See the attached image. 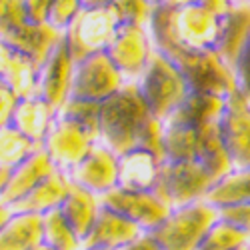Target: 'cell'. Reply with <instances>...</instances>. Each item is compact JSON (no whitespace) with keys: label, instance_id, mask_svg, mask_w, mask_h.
Wrapping results in <instances>:
<instances>
[{"label":"cell","instance_id":"cell-46","mask_svg":"<svg viewBox=\"0 0 250 250\" xmlns=\"http://www.w3.org/2000/svg\"><path fill=\"white\" fill-rule=\"evenodd\" d=\"M234 4H250V0H232Z\"/></svg>","mask_w":250,"mask_h":250},{"label":"cell","instance_id":"cell-36","mask_svg":"<svg viewBox=\"0 0 250 250\" xmlns=\"http://www.w3.org/2000/svg\"><path fill=\"white\" fill-rule=\"evenodd\" d=\"M218 216L228 220L230 224H234L236 228H240V230L250 238V202L228 206V208H220Z\"/></svg>","mask_w":250,"mask_h":250},{"label":"cell","instance_id":"cell-45","mask_svg":"<svg viewBox=\"0 0 250 250\" xmlns=\"http://www.w3.org/2000/svg\"><path fill=\"white\" fill-rule=\"evenodd\" d=\"M32 250H52L50 246H46V244H38V246H34Z\"/></svg>","mask_w":250,"mask_h":250},{"label":"cell","instance_id":"cell-39","mask_svg":"<svg viewBox=\"0 0 250 250\" xmlns=\"http://www.w3.org/2000/svg\"><path fill=\"white\" fill-rule=\"evenodd\" d=\"M120 250H162L160 244L152 238L150 232H142L138 234L134 240H130L128 244H124Z\"/></svg>","mask_w":250,"mask_h":250},{"label":"cell","instance_id":"cell-3","mask_svg":"<svg viewBox=\"0 0 250 250\" xmlns=\"http://www.w3.org/2000/svg\"><path fill=\"white\" fill-rule=\"evenodd\" d=\"M164 126V124H162ZM164 160H192L202 164L216 180L232 170L222 146L218 122L204 128L164 126L162 132Z\"/></svg>","mask_w":250,"mask_h":250},{"label":"cell","instance_id":"cell-44","mask_svg":"<svg viewBox=\"0 0 250 250\" xmlns=\"http://www.w3.org/2000/svg\"><path fill=\"white\" fill-rule=\"evenodd\" d=\"M146 2L152 6H160V4H164V0H146Z\"/></svg>","mask_w":250,"mask_h":250},{"label":"cell","instance_id":"cell-40","mask_svg":"<svg viewBox=\"0 0 250 250\" xmlns=\"http://www.w3.org/2000/svg\"><path fill=\"white\" fill-rule=\"evenodd\" d=\"M202 8H206L208 12H212L214 16H222V14H226L228 10H230L232 6H234V2L232 0H200L198 2Z\"/></svg>","mask_w":250,"mask_h":250},{"label":"cell","instance_id":"cell-13","mask_svg":"<svg viewBox=\"0 0 250 250\" xmlns=\"http://www.w3.org/2000/svg\"><path fill=\"white\" fill-rule=\"evenodd\" d=\"M100 204L104 208H108V210L124 216L126 220H130L144 232H150L152 228H156L170 212V208L154 192L122 190L118 186L114 190L102 194Z\"/></svg>","mask_w":250,"mask_h":250},{"label":"cell","instance_id":"cell-32","mask_svg":"<svg viewBox=\"0 0 250 250\" xmlns=\"http://www.w3.org/2000/svg\"><path fill=\"white\" fill-rule=\"evenodd\" d=\"M110 8L118 18V24H132L142 28H148L154 10V6L146 0H112Z\"/></svg>","mask_w":250,"mask_h":250},{"label":"cell","instance_id":"cell-33","mask_svg":"<svg viewBox=\"0 0 250 250\" xmlns=\"http://www.w3.org/2000/svg\"><path fill=\"white\" fill-rule=\"evenodd\" d=\"M26 22L24 0H0V38L8 36Z\"/></svg>","mask_w":250,"mask_h":250},{"label":"cell","instance_id":"cell-48","mask_svg":"<svg viewBox=\"0 0 250 250\" xmlns=\"http://www.w3.org/2000/svg\"><path fill=\"white\" fill-rule=\"evenodd\" d=\"M236 250H246V246H242V248H236Z\"/></svg>","mask_w":250,"mask_h":250},{"label":"cell","instance_id":"cell-10","mask_svg":"<svg viewBox=\"0 0 250 250\" xmlns=\"http://www.w3.org/2000/svg\"><path fill=\"white\" fill-rule=\"evenodd\" d=\"M94 144L96 138L90 136L80 124L56 112L42 140V150L46 152L58 172L70 174L74 166L80 164V160L90 152Z\"/></svg>","mask_w":250,"mask_h":250},{"label":"cell","instance_id":"cell-30","mask_svg":"<svg viewBox=\"0 0 250 250\" xmlns=\"http://www.w3.org/2000/svg\"><path fill=\"white\" fill-rule=\"evenodd\" d=\"M246 242L248 236L240 228L218 216V220L208 228V232L204 234L196 250H236L246 246Z\"/></svg>","mask_w":250,"mask_h":250},{"label":"cell","instance_id":"cell-24","mask_svg":"<svg viewBox=\"0 0 250 250\" xmlns=\"http://www.w3.org/2000/svg\"><path fill=\"white\" fill-rule=\"evenodd\" d=\"M60 38H62V32L54 30L48 24H30V22H26L24 26H20L18 30L10 32L8 36L0 38V40H4L6 44L16 48L18 52L26 54L40 68V64L48 58V54L58 44Z\"/></svg>","mask_w":250,"mask_h":250},{"label":"cell","instance_id":"cell-34","mask_svg":"<svg viewBox=\"0 0 250 250\" xmlns=\"http://www.w3.org/2000/svg\"><path fill=\"white\" fill-rule=\"evenodd\" d=\"M232 76H234V88L236 92L250 102V30L246 34L244 44L234 60V66H232Z\"/></svg>","mask_w":250,"mask_h":250},{"label":"cell","instance_id":"cell-29","mask_svg":"<svg viewBox=\"0 0 250 250\" xmlns=\"http://www.w3.org/2000/svg\"><path fill=\"white\" fill-rule=\"evenodd\" d=\"M42 244L52 250H80V238L58 208L42 214Z\"/></svg>","mask_w":250,"mask_h":250},{"label":"cell","instance_id":"cell-43","mask_svg":"<svg viewBox=\"0 0 250 250\" xmlns=\"http://www.w3.org/2000/svg\"><path fill=\"white\" fill-rule=\"evenodd\" d=\"M200 0H164V4H168L170 8H182V6H192L198 4Z\"/></svg>","mask_w":250,"mask_h":250},{"label":"cell","instance_id":"cell-7","mask_svg":"<svg viewBox=\"0 0 250 250\" xmlns=\"http://www.w3.org/2000/svg\"><path fill=\"white\" fill-rule=\"evenodd\" d=\"M152 18L168 30V34L178 44L190 50H212L216 32H218V16L208 12L200 4L170 8L168 4L154 6Z\"/></svg>","mask_w":250,"mask_h":250},{"label":"cell","instance_id":"cell-23","mask_svg":"<svg viewBox=\"0 0 250 250\" xmlns=\"http://www.w3.org/2000/svg\"><path fill=\"white\" fill-rule=\"evenodd\" d=\"M70 178L64 172L54 170L48 178H44L34 190H30L22 200L12 206V212H32V214H46L50 210L60 208L64 198L70 192Z\"/></svg>","mask_w":250,"mask_h":250},{"label":"cell","instance_id":"cell-21","mask_svg":"<svg viewBox=\"0 0 250 250\" xmlns=\"http://www.w3.org/2000/svg\"><path fill=\"white\" fill-rule=\"evenodd\" d=\"M0 80L10 86L18 98L36 96L38 64L4 40H0Z\"/></svg>","mask_w":250,"mask_h":250},{"label":"cell","instance_id":"cell-1","mask_svg":"<svg viewBox=\"0 0 250 250\" xmlns=\"http://www.w3.org/2000/svg\"><path fill=\"white\" fill-rule=\"evenodd\" d=\"M162 132V122L150 114L136 82H124L118 92L100 104L98 142L116 156L144 148L164 162Z\"/></svg>","mask_w":250,"mask_h":250},{"label":"cell","instance_id":"cell-14","mask_svg":"<svg viewBox=\"0 0 250 250\" xmlns=\"http://www.w3.org/2000/svg\"><path fill=\"white\" fill-rule=\"evenodd\" d=\"M72 72H74V60L70 58L64 38H60L58 44L48 54V58L38 68L36 96L46 100L58 112L62 108V104L68 100Z\"/></svg>","mask_w":250,"mask_h":250},{"label":"cell","instance_id":"cell-47","mask_svg":"<svg viewBox=\"0 0 250 250\" xmlns=\"http://www.w3.org/2000/svg\"><path fill=\"white\" fill-rule=\"evenodd\" d=\"M246 250H250V238H248V242H246Z\"/></svg>","mask_w":250,"mask_h":250},{"label":"cell","instance_id":"cell-20","mask_svg":"<svg viewBox=\"0 0 250 250\" xmlns=\"http://www.w3.org/2000/svg\"><path fill=\"white\" fill-rule=\"evenodd\" d=\"M162 160L144 150L134 148L118 156V188L136 190V192H152L158 178Z\"/></svg>","mask_w":250,"mask_h":250},{"label":"cell","instance_id":"cell-35","mask_svg":"<svg viewBox=\"0 0 250 250\" xmlns=\"http://www.w3.org/2000/svg\"><path fill=\"white\" fill-rule=\"evenodd\" d=\"M80 10V0H52L46 24L58 32H64Z\"/></svg>","mask_w":250,"mask_h":250},{"label":"cell","instance_id":"cell-4","mask_svg":"<svg viewBox=\"0 0 250 250\" xmlns=\"http://www.w3.org/2000/svg\"><path fill=\"white\" fill-rule=\"evenodd\" d=\"M218 220V210L204 200L170 208L150 234L162 250H196L204 234Z\"/></svg>","mask_w":250,"mask_h":250},{"label":"cell","instance_id":"cell-26","mask_svg":"<svg viewBox=\"0 0 250 250\" xmlns=\"http://www.w3.org/2000/svg\"><path fill=\"white\" fill-rule=\"evenodd\" d=\"M100 208H102L100 196H96L84 188H78V186L72 184L68 196L60 204L58 210L62 212V216L66 218V222L72 226V230L76 232V236L82 242V238H84L92 228Z\"/></svg>","mask_w":250,"mask_h":250},{"label":"cell","instance_id":"cell-11","mask_svg":"<svg viewBox=\"0 0 250 250\" xmlns=\"http://www.w3.org/2000/svg\"><path fill=\"white\" fill-rule=\"evenodd\" d=\"M218 132L232 168H250V102L236 90L224 100Z\"/></svg>","mask_w":250,"mask_h":250},{"label":"cell","instance_id":"cell-5","mask_svg":"<svg viewBox=\"0 0 250 250\" xmlns=\"http://www.w3.org/2000/svg\"><path fill=\"white\" fill-rule=\"evenodd\" d=\"M214 182L216 178L198 162L164 160L152 192L168 208H178L204 200Z\"/></svg>","mask_w":250,"mask_h":250},{"label":"cell","instance_id":"cell-12","mask_svg":"<svg viewBox=\"0 0 250 250\" xmlns=\"http://www.w3.org/2000/svg\"><path fill=\"white\" fill-rule=\"evenodd\" d=\"M154 46L148 34V28L118 24L114 38L110 40L108 48L104 50L116 70L124 76L126 82H136L148 64V58Z\"/></svg>","mask_w":250,"mask_h":250},{"label":"cell","instance_id":"cell-17","mask_svg":"<svg viewBox=\"0 0 250 250\" xmlns=\"http://www.w3.org/2000/svg\"><path fill=\"white\" fill-rule=\"evenodd\" d=\"M224 96L188 92L178 106L162 120L164 126H182V128H204L216 124L224 110Z\"/></svg>","mask_w":250,"mask_h":250},{"label":"cell","instance_id":"cell-22","mask_svg":"<svg viewBox=\"0 0 250 250\" xmlns=\"http://www.w3.org/2000/svg\"><path fill=\"white\" fill-rule=\"evenodd\" d=\"M56 116V110L46 100L40 96L20 98L10 118V126L16 128L20 134H24L38 146H42V140L50 128V124Z\"/></svg>","mask_w":250,"mask_h":250},{"label":"cell","instance_id":"cell-28","mask_svg":"<svg viewBox=\"0 0 250 250\" xmlns=\"http://www.w3.org/2000/svg\"><path fill=\"white\" fill-rule=\"evenodd\" d=\"M40 146L28 140L24 134H20L10 124L0 128V168L12 170L20 162H24L32 156Z\"/></svg>","mask_w":250,"mask_h":250},{"label":"cell","instance_id":"cell-6","mask_svg":"<svg viewBox=\"0 0 250 250\" xmlns=\"http://www.w3.org/2000/svg\"><path fill=\"white\" fill-rule=\"evenodd\" d=\"M136 86L150 114L160 122L188 94V86L180 72L156 50H152L146 68L136 80Z\"/></svg>","mask_w":250,"mask_h":250},{"label":"cell","instance_id":"cell-18","mask_svg":"<svg viewBox=\"0 0 250 250\" xmlns=\"http://www.w3.org/2000/svg\"><path fill=\"white\" fill-rule=\"evenodd\" d=\"M248 30H250V4H234L226 14L218 18V32L212 52L230 72L246 40Z\"/></svg>","mask_w":250,"mask_h":250},{"label":"cell","instance_id":"cell-8","mask_svg":"<svg viewBox=\"0 0 250 250\" xmlns=\"http://www.w3.org/2000/svg\"><path fill=\"white\" fill-rule=\"evenodd\" d=\"M118 28V18L110 6L104 8H82L68 28L62 32L70 58L80 62L90 54H98L108 48Z\"/></svg>","mask_w":250,"mask_h":250},{"label":"cell","instance_id":"cell-31","mask_svg":"<svg viewBox=\"0 0 250 250\" xmlns=\"http://www.w3.org/2000/svg\"><path fill=\"white\" fill-rule=\"evenodd\" d=\"M58 114L66 116L80 124L90 136L96 138L98 142V118H100V104L96 102H86V100H66L62 104Z\"/></svg>","mask_w":250,"mask_h":250},{"label":"cell","instance_id":"cell-41","mask_svg":"<svg viewBox=\"0 0 250 250\" xmlns=\"http://www.w3.org/2000/svg\"><path fill=\"white\" fill-rule=\"evenodd\" d=\"M110 4H112V0H80L82 8H104Z\"/></svg>","mask_w":250,"mask_h":250},{"label":"cell","instance_id":"cell-19","mask_svg":"<svg viewBox=\"0 0 250 250\" xmlns=\"http://www.w3.org/2000/svg\"><path fill=\"white\" fill-rule=\"evenodd\" d=\"M54 170H56L54 164L50 162V158L46 156L42 146H40L32 156H28L24 162H20L16 168L10 170L8 182L4 186V190L0 192V200L12 208L30 190H34L44 178H48Z\"/></svg>","mask_w":250,"mask_h":250},{"label":"cell","instance_id":"cell-27","mask_svg":"<svg viewBox=\"0 0 250 250\" xmlns=\"http://www.w3.org/2000/svg\"><path fill=\"white\" fill-rule=\"evenodd\" d=\"M204 202L214 206L216 210L250 202V168H232L218 178L204 196Z\"/></svg>","mask_w":250,"mask_h":250},{"label":"cell","instance_id":"cell-2","mask_svg":"<svg viewBox=\"0 0 250 250\" xmlns=\"http://www.w3.org/2000/svg\"><path fill=\"white\" fill-rule=\"evenodd\" d=\"M148 34L152 46L160 52L184 78L188 92H206L228 96L234 92V76L212 50H190L178 44L156 18L150 16Z\"/></svg>","mask_w":250,"mask_h":250},{"label":"cell","instance_id":"cell-42","mask_svg":"<svg viewBox=\"0 0 250 250\" xmlns=\"http://www.w3.org/2000/svg\"><path fill=\"white\" fill-rule=\"evenodd\" d=\"M12 216V208L8 204H4L2 200H0V228H2L6 224V220Z\"/></svg>","mask_w":250,"mask_h":250},{"label":"cell","instance_id":"cell-16","mask_svg":"<svg viewBox=\"0 0 250 250\" xmlns=\"http://www.w3.org/2000/svg\"><path fill=\"white\" fill-rule=\"evenodd\" d=\"M142 232L130 220L102 206L88 234L82 238L80 250H120Z\"/></svg>","mask_w":250,"mask_h":250},{"label":"cell","instance_id":"cell-38","mask_svg":"<svg viewBox=\"0 0 250 250\" xmlns=\"http://www.w3.org/2000/svg\"><path fill=\"white\" fill-rule=\"evenodd\" d=\"M52 0H24V12L30 24H46Z\"/></svg>","mask_w":250,"mask_h":250},{"label":"cell","instance_id":"cell-9","mask_svg":"<svg viewBox=\"0 0 250 250\" xmlns=\"http://www.w3.org/2000/svg\"><path fill=\"white\" fill-rule=\"evenodd\" d=\"M124 76L116 70L106 52L90 54L74 64L68 100H86L102 104L118 92L124 84Z\"/></svg>","mask_w":250,"mask_h":250},{"label":"cell","instance_id":"cell-25","mask_svg":"<svg viewBox=\"0 0 250 250\" xmlns=\"http://www.w3.org/2000/svg\"><path fill=\"white\" fill-rule=\"evenodd\" d=\"M42 244V216L32 212H12L0 228V250H32Z\"/></svg>","mask_w":250,"mask_h":250},{"label":"cell","instance_id":"cell-37","mask_svg":"<svg viewBox=\"0 0 250 250\" xmlns=\"http://www.w3.org/2000/svg\"><path fill=\"white\" fill-rule=\"evenodd\" d=\"M18 100L20 98L10 90V86L0 80V128L10 124V118H12V112L16 108Z\"/></svg>","mask_w":250,"mask_h":250},{"label":"cell","instance_id":"cell-15","mask_svg":"<svg viewBox=\"0 0 250 250\" xmlns=\"http://www.w3.org/2000/svg\"><path fill=\"white\" fill-rule=\"evenodd\" d=\"M70 182L96 196H102L118 186V156L104 144L96 142L90 152L68 174Z\"/></svg>","mask_w":250,"mask_h":250}]
</instances>
